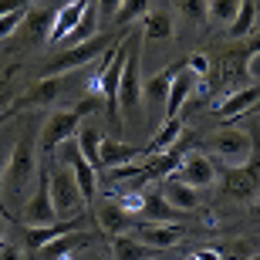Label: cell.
I'll return each mask as SVG.
<instances>
[{
    "mask_svg": "<svg viewBox=\"0 0 260 260\" xmlns=\"http://www.w3.org/2000/svg\"><path fill=\"white\" fill-rule=\"evenodd\" d=\"M38 135L34 132H20L17 139H14V145H10V159H7V169H4V200L10 203V206H24V200H27V189L30 183H38Z\"/></svg>",
    "mask_w": 260,
    "mask_h": 260,
    "instance_id": "1",
    "label": "cell"
},
{
    "mask_svg": "<svg viewBox=\"0 0 260 260\" xmlns=\"http://www.w3.org/2000/svg\"><path fill=\"white\" fill-rule=\"evenodd\" d=\"M98 108H102V95H98V91H88V95L71 108H54V112L44 118L41 132H38V149L41 152L61 149L68 139H75V132L81 128V118L91 115V112H98Z\"/></svg>",
    "mask_w": 260,
    "mask_h": 260,
    "instance_id": "2",
    "label": "cell"
},
{
    "mask_svg": "<svg viewBox=\"0 0 260 260\" xmlns=\"http://www.w3.org/2000/svg\"><path fill=\"white\" fill-rule=\"evenodd\" d=\"M118 118L132 125L139 108H142V30L128 34V54H125V71H122V85L115 95Z\"/></svg>",
    "mask_w": 260,
    "mask_h": 260,
    "instance_id": "3",
    "label": "cell"
},
{
    "mask_svg": "<svg viewBox=\"0 0 260 260\" xmlns=\"http://www.w3.org/2000/svg\"><path fill=\"white\" fill-rule=\"evenodd\" d=\"M253 149H257V142H253V135L247 132V128L226 125V128L210 135V152L216 155V162H213L216 173H220V169H240V166H247Z\"/></svg>",
    "mask_w": 260,
    "mask_h": 260,
    "instance_id": "4",
    "label": "cell"
},
{
    "mask_svg": "<svg viewBox=\"0 0 260 260\" xmlns=\"http://www.w3.org/2000/svg\"><path fill=\"white\" fill-rule=\"evenodd\" d=\"M48 183H51V203H54V213L58 220H78L85 216V196H81V186L71 176V169L58 166V169H48Z\"/></svg>",
    "mask_w": 260,
    "mask_h": 260,
    "instance_id": "5",
    "label": "cell"
},
{
    "mask_svg": "<svg viewBox=\"0 0 260 260\" xmlns=\"http://www.w3.org/2000/svg\"><path fill=\"white\" fill-rule=\"evenodd\" d=\"M75 88V75H51V78H41L38 85H30L20 98L10 102V112L17 115L24 108H41V105H54L58 98H64L68 91Z\"/></svg>",
    "mask_w": 260,
    "mask_h": 260,
    "instance_id": "6",
    "label": "cell"
},
{
    "mask_svg": "<svg viewBox=\"0 0 260 260\" xmlns=\"http://www.w3.org/2000/svg\"><path fill=\"white\" fill-rule=\"evenodd\" d=\"M128 34H132V30H128ZM128 34L115 44V51H108V54H105V68H102V75H98V78H95V85H91V91H98L102 98H108V112H112V115H118L115 95H118V85H122V71H125Z\"/></svg>",
    "mask_w": 260,
    "mask_h": 260,
    "instance_id": "7",
    "label": "cell"
},
{
    "mask_svg": "<svg viewBox=\"0 0 260 260\" xmlns=\"http://www.w3.org/2000/svg\"><path fill=\"white\" fill-rule=\"evenodd\" d=\"M108 44H112V38H91V41H81V44H75V48H68L64 54H58V58L51 61L48 68H44V78L51 75H71V71H78V68L91 64L95 58H102L108 51Z\"/></svg>",
    "mask_w": 260,
    "mask_h": 260,
    "instance_id": "8",
    "label": "cell"
},
{
    "mask_svg": "<svg viewBox=\"0 0 260 260\" xmlns=\"http://www.w3.org/2000/svg\"><path fill=\"white\" fill-rule=\"evenodd\" d=\"M20 223H24V226H48V223H58V213H54V203H51L48 169L38 173L34 193H30L27 200H24V206H20Z\"/></svg>",
    "mask_w": 260,
    "mask_h": 260,
    "instance_id": "9",
    "label": "cell"
},
{
    "mask_svg": "<svg viewBox=\"0 0 260 260\" xmlns=\"http://www.w3.org/2000/svg\"><path fill=\"white\" fill-rule=\"evenodd\" d=\"M220 173H223L226 196H233V200H240V203H253L260 196V152L257 149H253L247 166H240V169H220Z\"/></svg>",
    "mask_w": 260,
    "mask_h": 260,
    "instance_id": "10",
    "label": "cell"
},
{
    "mask_svg": "<svg viewBox=\"0 0 260 260\" xmlns=\"http://www.w3.org/2000/svg\"><path fill=\"white\" fill-rule=\"evenodd\" d=\"M176 68H166L159 75H152L149 81H142V105H145V115H149V125L159 128L166 122V102H169V85H173V75Z\"/></svg>",
    "mask_w": 260,
    "mask_h": 260,
    "instance_id": "11",
    "label": "cell"
},
{
    "mask_svg": "<svg viewBox=\"0 0 260 260\" xmlns=\"http://www.w3.org/2000/svg\"><path fill=\"white\" fill-rule=\"evenodd\" d=\"M61 159H64V166L71 169V176L78 179L85 203L91 206V200H95V193H98V169H95V166H88V159L78 152V142H75V139H68V142L61 145Z\"/></svg>",
    "mask_w": 260,
    "mask_h": 260,
    "instance_id": "12",
    "label": "cell"
},
{
    "mask_svg": "<svg viewBox=\"0 0 260 260\" xmlns=\"http://www.w3.org/2000/svg\"><path fill=\"white\" fill-rule=\"evenodd\" d=\"M173 176L200 193V189H210V186L216 183V166H213V159L206 152H189V155L179 159V169H176Z\"/></svg>",
    "mask_w": 260,
    "mask_h": 260,
    "instance_id": "13",
    "label": "cell"
},
{
    "mask_svg": "<svg viewBox=\"0 0 260 260\" xmlns=\"http://www.w3.org/2000/svg\"><path fill=\"white\" fill-rule=\"evenodd\" d=\"M128 237H135V240H142L149 243L152 250H169V247H176V243L186 237V226L183 223H142V220H135L132 233Z\"/></svg>",
    "mask_w": 260,
    "mask_h": 260,
    "instance_id": "14",
    "label": "cell"
},
{
    "mask_svg": "<svg viewBox=\"0 0 260 260\" xmlns=\"http://www.w3.org/2000/svg\"><path fill=\"white\" fill-rule=\"evenodd\" d=\"M95 220H98V226H102V233H108V237H122V233H128L135 226V216L118 200H102L98 203Z\"/></svg>",
    "mask_w": 260,
    "mask_h": 260,
    "instance_id": "15",
    "label": "cell"
},
{
    "mask_svg": "<svg viewBox=\"0 0 260 260\" xmlns=\"http://www.w3.org/2000/svg\"><path fill=\"white\" fill-rule=\"evenodd\" d=\"M139 220L142 223H183V213L176 210L159 189H145L142 206H139Z\"/></svg>",
    "mask_w": 260,
    "mask_h": 260,
    "instance_id": "16",
    "label": "cell"
},
{
    "mask_svg": "<svg viewBox=\"0 0 260 260\" xmlns=\"http://www.w3.org/2000/svg\"><path fill=\"white\" fill-rule=\"evenodd\" d=\"M193 91H196V75H193V71H189L186 64H179V68H176V75H173V85H169L166 122H169V118H176L186 105H189V95H193Z\"/></svg>",
    "mask_w": 260,
    "mask_h": 260,
    "instance_id": "17",
    "label": "cell"
},
{
    "mask_svg": "<svg viewBox=\"0 0 260 260\" xmlns=\"http://www.w3.org/2000/svg\"><path fill=\"white\" fill-rule=\"evenodd\" d=\"M257 102H260V85L237 88V91H230V95H226L220 105H216V115L226 118V122H233V118H243L253 105H257Z\"/></svg>",
    "mask_w": 260,
    "mask_h": 260,
    "instance_id": "18",
    "label": "cell"
},
{
    "mask_svg": "<svg viewBox=\"0 0 260 260\" xmlns=\"http://www.w3.org/2000/svg\"><path fill=\"white\" fill-rule=\"evenodd\" d=\"M78 226H81V216H78V220H58V223H48V226H24V247L38 253L44 243L58 240V237H64V233H75Z\"/></svg>",
    "mask_w": 260,
    "mask_h": 260,
    "instance_id": "19",
    "label": "cell"
},
{
    "mask_svg": "<svg viewBox=\"0 0 260 260\" xmlns=\"http://www.w3.org/2000/svg\"><path fill=\"white\" fill-rule=\"evenodd\" d=\"M102 169H122V166H135L139 162V155H142V149H135L132 142H122V139H102Z\"/></svg>",
    "mask_w": 260,
    "mask_h": 260,
    "instance_id": "20",
    "label": "cell"
},
{
    "mask_svg": "<svg viewBox=\"0 0 260 260\" xmlns=\"http://www.w3.org/2000/svg\"><path fill=\"white\" fill-rule=\"evenodd\" d=\"M88 0H68L64 7L58 10V17H54V24H51V34H48V44H64V38L75 30V24L81 20V14H85Z\"/></svg>",
    "mask_w": 260,
    "mask_h": 260,
    "instance_id": "21",
    "label": "cell"
},
{
    "mask_svg": "<svg viewBox=\"0 0 260 260\" xmlns=\"http://www.w3.org/2000/svg\"><path fill=\"white\" fill-rule=\"evenodd\" d=\"M85 247H91V237L88 233H64L58 240L44 243L38 250V260H68L75 250H85Z\"/></svg>",
    "mask_w": 260,
    "mask_h": 260,
    "instance_id": "22",
    "label": "cell"
},
{
    "mask_svg": "<svg viewBox=\"0 0 260 260\" xmlns=\"http://www.w3.org/2000/svg\"><path fill=\"white\" fill-rule=\"evenodd\" d=\"M54 17H58V10H54V7H34V10H27V14H24V24H20V34L27 38V44H34V41H48Z\"/></svg>",
    "mask_w": 260,
    "mask_h": 260,
    "instance_id": "23",
    "label": "cell"
},
{
    "mask_svg": "<svg viewBox=\"0 0 260 260\" xmlns=\"http://www.w3.org/2000/svg\"><path fill=\"white\" fill-rule=\"evenodd\" d=\"M159 193L166 196V200L173 203L179 213H193L196 206H200V193H196L193 186H186V183H179L176 176H166V183L159 186Z\"/></svg>",
    "mask_w": 260,
    "mask_h": 260,
    "instance_id": "24",
    "label": "cell"
},
{
    "mask_svg": "<svg viewBox=\"0 0 260 260\" xmlns=\"http://www.w3.org/2000/svg\"><path fill=\"white\" fill-rule=\"evenodd\" d=\"M155 257H159V250H152L149 243L135 240L128 233L112 237V260H155Z\"/></svg>",
    "mask_w": 260,
    "mask_h": 260,
    "instance_id": "25",
    "label": "cell"
},
{
    "mask_svg": "<svg viewBox=\"0 0 260 260\" xmlns=\"http://www.w3.org/2000/svg\"><path fill=\"white\" fill-rule=\"evenodd\" d=\"M183 139V122L179 118H169V122H162V125L155 128V135L149 139V145L142 149V155H159V152H169L176 142Z\"/></svg>",
    "mask_w": 260,
    "mask_h": 260,
    "instance_id": "26",
    "label": "cell"
},
{
    "mask_svg": "<svg viewBox=\"0 0 260 260\" xmlns=\"http://www.w3.org/2000/svg\"><path fill=\"white\" fill-rule=\"evenodd\" d=\"M102 139H105V135L98 132L95 125H81L75 132V142H78V152L85 155L88 159V166H95V169H102Z\"/></svg>",
    "mask_w": 260,
    "mask_h": 260,
    "instance_id": "27",
    "label": "cell"
},
{
    "mask_svg": "<svg viewBox=\"0 0 260 260\" xmlns=\"http://www.w3.org/2000/svg\"><path fill=\"white\" fill-rule=\"evenodd\" d=\"M98 27H102V20H98V7H95V0H88V7H85V14H81V20L75 24V30L64 38V44H81V41H91V38H98Z\"/></svg>",
    "mask_w": 260,
    "mask_h": 260,
    "instance_id": "28",
    "label": "cell"
},
{
    "mask_svg": "<svg viewBox=\"0 0 260 260\" xmlns=\"http://www.w3.org/2000/svg\"><path fill=\"white\" fill-rule=\"evenodd\" d=\"M173 38V17L166 10H149L142 17V41H169Z\"/></svg>",
    "mask_w": 260,
    "mask_h": 260,
    "instance_id": "29",
    "label": "cell"
},
{
    "mask_svg": "<svg viewBox=\"0 0 260 260\" xmlns=\"http://www.w3.org/2000/svg\"><path fill=\"white\" fill-rule=\"evenodd\" d=\"M257 0H243L240 4V10H237V17H233V24H230V38H250L253 34V27H257Z\"/></svg>",
    "mask_w": 260,
    "mask_h": 260,
    "instance_id": "30",
    "label": "cell"
},
{
    "mask_svg": "<svg viewBox=\"0 0 260 260\" xmlns=\"http://www.w3.org/2000/svg\"><path fill=\"white\" fill-rule=\"evenodd\" d=\"M243 0H206V17L213 24H226L230 27L233 17H237V10H240Z\"/></svg>",
    "mask_w": 260,
    "mask_h": 260,
    "instance_id": "31",
    "label": "cell"
},
{
    "mask_svg": "<svg viewBox=\"0 0 260 260\" xmlns=\"http://www.w3.org/2000/svg\"><path fill=\"white\" fill-rule=\"evenodd\" d=\"M145 14H149V0H122V7H118V14L112 17V24L128 27L132 20H142Z\"/></svg>",
    "mask_w": 260,
    "mask_h": 260,
    "instance_id": "32",
    "label": "cell"
},
{
    "mask_svg": "<svg viewBox=\"0 0 260 260\" xmlns=\"http://www.w3.org/2000/svg\"><path fill=\"white\" fill-rule=\"evenodd\" d=\"M176 7H179V14L189 20H203L206 17V0H176Z\"/></svg>",
    "mask_w": 260,
    "mask_h": 260,
    "instance_id": "33",
    "label": "cell"
},
{
    "mask_svg": "<svg viewBox=\"0 0 260 260\" xmlns=\"http://www.w3.org/2000/svg\"><path fill=\"white\" fill-rule=\"evenodd\" d=\"M186 68H189V71H193L196 78H206V75H210V71H213L210 58H206L203 51H196V54H189V61H186Z\"/></svg>",
    "mask_w": 260,
    "mask_h": 260,
    "instance_id": "34",
    "label": "cell"
},
{
    "mask_svg": "<svg viewBox=\"0 0 260 260\" xmlns=\"http://www.w3.org/2000/svg\"><path fill=\"white\" fill-rule=\"evenodd\" d=\"M24 14H27V10H17V14H7V17H0V38H10V34H17L20 24H24Z\"/></svg>",
    "mask_w": 260,
    "mask_h": 260,
    "instance_id": "35",
    "label": "cell"
},
{
    "mask_svg": "<svg viewBox=\"0 0 260 260\" xmlns=\"http://www.w3.org/2000/svg\"><path fill=\"white\" fill-rule=\"evenodd\" d=\"M95 7H98V20H112L122 7V0H95Z\"/></svg>",
    "mask_w": 260,
    "mask_h": 260,
    "instance_id": "36",
    "label": "cell"
},
{
    "mask_svg": "<svg viewBox=\"0 0 260 260\" xmlns=\"http://www.w3.org/2000/svg\"><path fill=\"white\" fill-rule=\"evenodd\" d=\"M247 75L253 78V85H260V51H250V54H247Z\"/></svg>",
    "mask_w": 260,
    "mask_h": 260,
    "instance_id": "37",
    "label": "cell"
},
{
    "mask_svg": "<svg viewBox=\"0 0 260 260\" xmlns=\"http://www.w3.org/2000/svg\"><path fill=\"white\" fill-rule=\"evenodd\" d=\"M0 260H24V247H17V243H0Z\"/></svg>",
    "mask_w": 260,
    "mask_h": 260,
    "instance_id": "38",
    "label": "cell"
},
{
    "mask_svg": "<svg viewBox=\"0 0 260 260\" xmlns=\"http://www.w3.org/2000/svg\"><path fill=\"white\" fill-rule=\"evenodd\" d=\"M30 0H0V17H7V14H17V10H27Z\"/></svg>",
    "mask_w": 260,
    "mask_h": 260,
    "instance_id": "39",
    "label": "cell"
},
{
    "mask_svg": "<svg viewBox=\"0 0 260 260\" xmlns=\"http://www.w3.org/2000/svg\"><path fill=\"white\" fill-rule=\"evenodd\" d=\"M7 159H10V149L0 142V213H4V169H7Z\"/></svg>",
    "mask_w": 260,
    "mask_h": 260,
    "instance_id": "40",
    "label": "cell"
},
{
    "mask_svg": "<svg viewBox=\"0 0 260 260\" xmlns=\"http://www.w3.org/2000/svg\"><path fill=\"white\" fill-rule=\"evenodd\" d=\"M78 260H108V253H98V250H91V247H85V253Z\"/></svg>",
    "mask_w": 260,
    "mask_h": 260,
    "instance_id": "41",
    "label": "cell"
},
{
    "mask_svg": "<svg viewBox=\"0 0 260 260\" xmlns=\"http://www.w3.org/2000/svg\"><path fill=\"white\" fill-rule=\"evenodd\" d=\"M196 253H200V260H223L220 250H196Z\"/></svg>",
    "mask_w": 260,
    "mask_h": 260,
    "instance_id": "42",
    "label": "cell"
},
{
    "mask_svg": "<svg viewBox=\"0 0 260 260\" xmlns=\"http://www.w3.org/2000/svg\"><path fill=\"white\" fill-rule=\"evenodd\" d=\"M10 118H14V112H10V108H7V112L0 115V128H4V122H10Z\"/></svg>",
    "mask_w": 260,
    "mask_h": 260,
    "instance_id": "43",
    "label": "cell"
},
{
    "mask_svg": "<svg viewBox=\"0 0 260 260\" xmlns=\"http://www.w3.org/2000/svg\"><path fill=\"white\" fill-rule=\"evenodd\" d=\"M253 216H257V220H260V196H257V200H253Z\"/></svg>",
    "mask_w": 260,
    "mask_h": 260,
    "instance_id": "44",
    "label": "cell"
},
{
    "mask_svg": "<svg viewBox=\"0 0 260 260\" xmlns=\"http://www.w3.org/2000/svg\"><path fill=\"white\" fill-rule=\"evenodd\" d=\"M247 115H260V102H257V105L250 108V112H247Z\"/></svg>",
    "mask_w": 260,
    "mask_h": 260,
    "instance_id": "45",
    "label": "cell"
},
{
    "mask_svg": "<svg viewBox=\"0 0 260 260\" xmlns=\"http://www.w3.org/2000/svg\"><path fill=\"white\" fill-rule=\"evenodd\" d=\"M4 233H7V230H4V220H0V243H4Z\"/></svg>",
    "mask_w": 260,
    "mask_h": 260,
    "instance_id": "46",
    "label": "cell"
},
{
    "mask_svg": "<svg viewBox=\"0 0 260 260\" xmlns=\"http://www.w3.org/2000/svg\"><path fill=\"white\" fill-rule=\"evenodd\" d=\"M186 260H200V253H189V257H186Z\"/></svg>",
    "mask_w": 260,
    "mask_h": 260,
    "instance_id": "47",
    "label": "cell"
},
{
    "mask_svg": "<svg viewBox=\"0 0 260 260\" xmlns=\"http://www.w3.org/2000/svg\"><path fill=\"white\" fill-rule=\"evenodd\" d=\"M155 260H159V257H155Z\"/></svg>",
    "mask_w": 260,
    "mask_h": 260,
    "instance_id": "48",
    "label": "cell"
}]
</instances>
